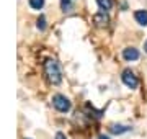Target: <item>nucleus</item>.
Segmentation results:
<instances>
[{"label": "nucleus", "instance_id": "obj_1", "mask_svg": "<svg viewBox=\"0 0 147 139\" xmlns=\"http://www.w3.org/2000/svg\"><path fill=\"white\" fill-rule=\"evenodd\" d=\"M44 72L47 75V80L54 84V85H59L61 80H62V70H61V65L56 59H47L46 64H44Z\"/></svg>", "mask_w": 147, "mask_h": 139}, {"label": "nucleus", "instance_id": "obj_2", "mask_svg": "<svg viewBox=\"0 0 147 139\" xmlns=\"http://www.w3.org/2000/svg\"><path fill=\"white\" fill-rule=\"evenodd\" d=\"M53 105H54V108L61 113H67L69 110H70V102H69L67 96H64V95H54L53 96Z\"/></svg>", "mask_w": 147, "mask_h": 139}, {"label": "nucleus", "instance_id": "obj_3", "mask_svg": "<svg viewBox=\"0 0 147 139\" xmlns=\"http://www.w3.org/2000/svg\"><path fill=\"white\" fill-rule=\"evenodd\" d=\"M121 80H123V84H124L127 88H137V85H139V80H137L136 74H134L131 69H126L124 72H123Z\"/></svg>", "mask_w": 147, "mask_h": 139}, {"label": "nucleus", "instance_id": "obj_4", "mask_svg": "<svg viewBox=\"0 0 147 139\" xmlns=\"http://www.w3.org/2000/svg\"><path fill=\"white\" fill-rule=\"evenodd\" d=\"M123 57H124V61H137L139 59V51L136 48H126L123 51Z\"/></svg>", "mask_w": 147, "mask_h": 139}, {"label": "nucleus", "instance_id": "obj_5", "mask_svg": "<svg viewBox=\"0 0 147 139\" xmlns=\"http://www.w3.org/2000/svg\"><path fill=\"white\" fill-rule=\"evenodd\" d=\"M93 22L98 25V26H106L108 25V22H110V18H108V15H106L105 11L101 10L100 13H96V15L93 16Z\"/></svg>", "mask_w": 147, "mask_h": 139}, {"label": "nucleus", "instance_id": "obj_6", "mask_svg": "<svg viewBox=\"0 0 147 139\" xmlns=\"http://www.w3.org/2000/svg\"><path fill=\"white\" fill-rule=\"evenodd\" d=\"M134 20L142 26H147V10H137L134 13Z\"/></svg>", "mask_w": 147, "mask_h": 139}, {"label": "nucleus", "instance_id": "obj_7", "mask_svg": "<svg viewBox=\"0 0 147 139\" xmlns=\"http://www.w3.org/2000/svg\"><path fill=\"white\" fill-rule=\"evenodd\" d=\"M129 126H124V124H111L110 126V131L113 134H123V133H127L129 131Z\"/></svg>", "mask_w": 147, "mask_h": 139}, {"label": "nucleus", "instance_id": "obj_8", "mask_svg": "<svg viewBox=\"0 0 147 139\" xmlns=\"http://www.w3.org/2000/svg\"><path fill=\"white\" fill-rule=\"evenodd\" d=\"M96 3H98V7L103 11H108L113 7V0H96Z\"/></svg>", "mask_w": 147, "mask_h": 139}, {"label": "nucleus", "instance_id": "obj_9", "mask_svg": "<svg viewBox=\"0 0 147 139\" xmlns=\"http://www.w3.org/2000/svg\"><path fill=\"white\" fill-rule=\"evenodd\" d=\"M30 7L33 10H41L44 7V0H30Z\"/></svg>", "mask_w": 147, "mask_h": 139}, {"label": "nucleus", "instance_id": "obj_10", "mask_svg": "<svg viewBox=\"0 0 147 139\" xmlns=\"http://www.w3.org/2000/svg\"><path fill=\"white\" fill-rule=\"evenodd\" d=\"M74 5V0H61V8L64 11H70Z\"/></svg>", "mask_w": 147, "mask_h": 139}, {"label": "nucleus", "instance_id": "obj_11", "mask_svg": "<svg viewBox=\"0 0 147 139\" xmlns=\"http://www.w3.org/2000/svg\"><path fill=\"white\" fill-rule=\"evenodd\" d=\"M36 26H38V30H39V31H44V30H46V16L41 15L39 18H38Z\"/></svg>", "mask_w": 147, "mask_h": 139}, {"label": "nucleus", "instance_id": "obj_12", "mask_svg": "<svg viewBox=\"0 0 147 139\" xmlns=\"http://www.w3.org/2000/svg\"><path fill=\"white\" fill-rule=\"evenodd\" d=\"M56 139H67V138H65L62 133H57V134H56Z\"/></svg>", "mask_w": 147, "mask_h": 139}, {"label": "nucleus", "instance_id": "obj_13", "mask_svg": "<svg viewBox=\"0 0 147 139\" xmlns=\"http://www.w3.org/2000/svg\"><path fill=\"white\" fill-rule=\"evenodd\" d=\"M98 139H110V138H108V136H105V134H100V136H98Z\"/></svg>", "mask_w": 147, "mask_h": 139}, {"label": "nucleus", "instance_id": "obj_14", "mask_svg": "<svg viewBox=\"0 0 147 139\" xmlns=\"http://www.w3.org/2000/svg\"><path fill=\"white\" fill-rule=\"evenodd\" d=\"M144 51H146V53H147V41H146V43H144Z\"/></svg>", "mask_w": 147, "mask_h": 139}]
</instances>
